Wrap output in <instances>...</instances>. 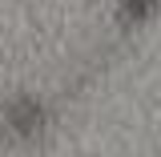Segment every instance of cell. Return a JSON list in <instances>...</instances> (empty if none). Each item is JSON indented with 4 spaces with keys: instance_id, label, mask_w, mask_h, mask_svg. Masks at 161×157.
I'll return each instance as SVG.
<instances>
[{
    "instance_id": "cell-1",
    "label": "cell",
    "mask_w": 161,
    "mask_h": 157,
    "mask_svg": "<svg viewBox=\"0 0 161 157\" xmlns=\"http://www.w3.org/2000/svg\"><path fill=\"white\" fill-rule=\"evenodd\" d=\"M4 117H8V125H12L16 133H36L40 121H44V113H40L36 101H16V105H8Z\"/></svg>"
},
{
    "instance_id": "cell-2",
    "label": "cell",
    "mask_w": 161,
    "mask_h": 157,
    "mask_svg": "<svg viewBox=\"0 0 161 157\" xmlns=\"http://www.w3.org/2000/svg\"><path fill=\"white\" fill-rule=\"evenodd\" d=\"M153 8H157V0H121V20L125 24H141Z\"/></svg>"
}]
</instances>
